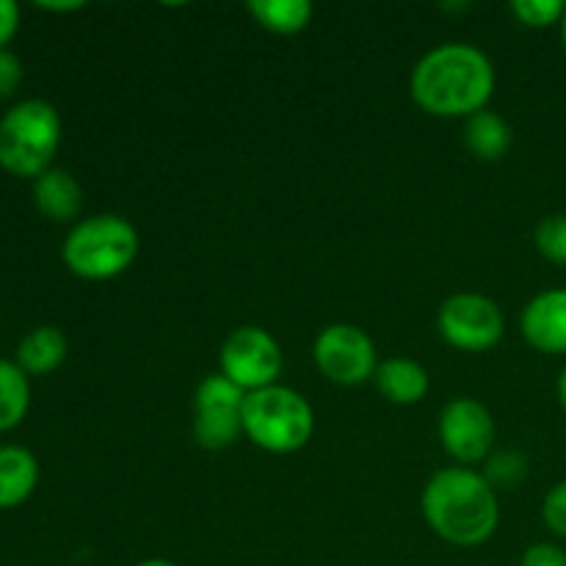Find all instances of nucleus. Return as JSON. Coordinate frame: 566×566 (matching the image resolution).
Masks as SVG:
<instances>
[{"label":"nucleus","mask_w":566,"mask_h":566,"mask_svg":"<svg viewBox=\"0 0 566 566\" xmlns=\"http://www.w3.org/2000/svg\"><path fill=\"white\" fill-rule=\"evenodd\" d=\"M247 9L258 25H263L271 33H282V36L304 31L313 20L310 0H252Z\"/></svg>","instance_id":"obj_16"},{"label":"nucleus","mask_w":566,"mask_h":566,"mask_svg":"<svg viewBox=\"0 0 566 566\" xmlns=\"http://www.w3.org/2000/svg\"><path fill=\"white\" fill-rule=\"evenodd\" d=\"M542 520L553 534L566 539V479L558 481L542 501Z\"/></svg>","instance_id":"obj_23"},{"label":"nucleus","mask_w":566,"mask_h":566,"mask_svg":"<svg viewBox=\"0 0 566 566\" xmlns=\"http://www.w3.org/2000/svg\"><path fill=\"white\" fill-rule=\"evenodd\" d=\"M221 374L243 392L276 385L282 374V348L263 326H238L219 354Z\"/></svg>","instance_id":"obj_6"},{"label":"nucleus","mask_w":566,"mask_h":566,"mask_svg":"<svg viewBox=\"0 0 566 566\" xmlns=\"http://www.w3.org/2000/svg\"><path fill=\"white\" fill-rule=\"evenodd\" d=\"M562 44H564V53H566V14H564V20H562Z\"/></svg>","instance_id":"obj_30"},{"label":"nucleus","mask_w":566,"mask_h":566,"mask_svg":"<svg viewBox=\"0 0 566 566\" xmlns=\"http://www.w3.org/2000/svg\"><path fill=\"white\" fill-rule=\"evenodd\" d=\"M520 566H566V551L551 542L531 545L520 558Z\"/></svg>","instance_id":"obj_24"},{"label":"nucleus","mask_w":566,"mask_h":566,"mask_svg":"<svg viewBox=\"0 0 566 566\" xmlns=\"http://www.w3.org/2000/svg\"><path fill=\"white\" fill-rule=\"evenodd\" d=\"M66 357V337L59 326H36L17 346V365L25 374L42 376L59 368Z\"/></svg>","instance_id":"obj_14"},{"label":"nucleus","mask_w":566,"mask_h":566,"mask_svg":"<svg viewBox=\"0 0 566 566\" xmlns=\"http://www.w3.org/2000/svg\"><path fill=\"white\" fill-rule=\"evenodd\" d=\"M525 343L542 354H566V287H551L525 304L520 315Z\"/></svg>","instance_id":"obj_10"},{"label":"nucleus","mask_w":566,"mask_h":566,"mask_svg":"<svg viewBox=\"0 0 566 566\" xmlns=\"http://www.w3.org/2000/svg\"><path fill=\"white\" fill-rule=\"evenodd\" d=\"M315 365L329 381L357 387L376 376V343L365 329L354 324H332L321 329L313 346Z\"/></svg>","instance_id":"obj_8"},{"label":"nucleus","mask_w":566,"mask_h":566,"mask_svg":"<svg viewBox=\"0 0 566 566\" xmlns=\"http://www.w3.org/2000/svg\"><path fill=\"white\" fill-rule=\"evenodd\" d=\"M39 9H48V11H77L83 9L81 0H70V3H50V0H39Z\"/></svg>","instance_id":"obj_27"},{"label":"nucleus","mask_w":566,"mask_h":566,"mask_svg":"<svg viewBox=\"0 0 566 566\" xmlns=\"http://www.w3.org/2000/svg\"><path fill=\"white\" fill-rule=\"evenodd\" d=\"M509 9H512V14L528 28L562 25L566 14L564 0H514Z\"/></svg>","instance_id":"obj_22"},{"label":"nucleus","mask_w":566,"mask_h":566,"mask_svg":"<svg viewBox=\"0 0 566 566\" xmlns=\"http://www.w3.org/2000/svg\"><path fill=\"white\" fill-rule=\"evenodd\" d=\"M61 144V116L48 99H22L0 119V166L17 177L50 169Z\"/></svg>","instance_id":"obj_5"},{"label":"nucleus","mask_w":566,"mask_h":566,"mask_svg":"<svg viewBox=\"0 0 566 566\" xmlns=\"http://www.w3.org/2000/svg\"><path fill=\"white\" fill-rule=\"evenodd\" d=\"M376 387L396 407H412L429 392V374L420 363L409 357H392L376 368Z\"/></svg>","instance_id":"obj_11"},{"label":"nucleus","mask_w":566,"mask_h":566,"mask_svg":"<svg viewBox=\"0 0 566 566\" xmlns=\"http://www.w3.org/2000/svg\"><path fill=\"white\" fill-rule=\"evenodd\" d=\"M136 566H177V564L166 562V558H149V562H142V564H136Z\"/></svg>","instance_id":"obj_29"},{"label":"nucleus","mask_w":566,"mask_h":566,"mask_svg":"<svg viewBox=\"0 0 566 566\" xmlns=\"http://www.w3.org/2000/svg\"><path fill=\"white\" fill-rule=\"evenodd\" d=\"M39 481V464L20 446H0V509H14L31 497Z\"/></svg>","instance_id":"obj_13"},{"label":"nucleus","mask_w":566,"mask_h":566,"mask_svg":"<svg viewBox=\"0 0 566 566\" xmlns=\"http://www.w3.org/2000/svg\"><path fill=\"white\" fill-rule=\"evenodd\" d=\"M528 475V459L517 451H503L490 459L486 464V475L492 490H517Z\"/></svg>","instance_id":"obj_20"},{"label":"nucleus","mask_w":566,"mask_h":566,"mask_svg":"<svg viewBox=\"0 0 566 566\" xmlns=\"http://www.w3.org/2000/svg\"><path fill=\"white\" fill-rule=\"evenodd\" d=\"M440 335L459 352H490L503 340V313L490 296L481 293H457L448 298L437 315Z\"/></svg>","instance_id":"obj_7"},{"label":"nucleus","mask_w":566,"mask_h":566,"mask_svg":"<svg viewBox=\"0 0 566 566\" xmlns=\"http://www.w3.org/2000/svg\"><path fill=\"white\" fill-rule=\"evenodd\" d=\"M241 434V412H193V440L205 451H224Z\"/></svg>","instance_id":"obj_18"},{"label":"nucleus","mask_w":566,"mask_h":566,"mask_svg":"<svg viewBox=\"0 0 566 566\" xmlns=\"http://www.w3.org/2000/svg\"><path fill=\"white\" fill-rule=\"evenodd\" d=\"M464 144L479 160L495 164L512 149V127L495 111H479L464 125Z\"/></svg>","instance_id":"obj_15"},{"label":"nucleus","mask_w":566,"mask_h":566,"mask_svg":"<svg viewBox=\"0 0 566 566\" xmlns=\"http://www.w3.org/2000/svg\"><path fill=\"white\" fill-rule=\"evenodd\" d=\"M247 392L224 374L205 376L193 392V412H241Z\"/></svg>","instance_id":"obj_19"},{"label":"nucleus","mask_w":566,"mask_h":566,"mask_svg":"<svg viewBox=\"0 0 566 566\" xmlns=\"http://www.w3.org/2000/svg\"><path fill=\"white\" fill-rule=\"evenodd\" d=\"M22 81V61L11 50H0V97H9L17 92Z\"/></svg>","instance_id":"obj_25"},{"label":"nucleus","mask_w":566,"mask_h":566,"mask_svg":"<svg viewBox=\"0 0 566 566\" xmlns=\"http://www.w3.org/2000/svg\"><path fill=\"white\" fill-rule=\"evenodd\" d=\"M28 407H31L28 374L17 363L0 359V431L20 426Z\"/></svg>","instance_id":"obj_17"},{"label":"nucleus","mask_w":566,"mask_h":566,"mask_svg":"<svg viewBox=\"0 0 566 566\" xmlns=\"http://www.w3.org/2000/svg\"><path fill=\"white\" fill-rule=\"evenodd\" d=\"M556 392H558V403H562V409L566 412V368L558 374V381H556Z\"/></svg>","instance_id":"obj_28"},{"label":"nucleus","mask_w":566,"mask_h":566,"mask_svg":"<svg viewBox=\"0 0 566 566\" xmlns=\"http://www.w3.org/2000/svg\"><path fill=\"white\" fill-rule=\"evenodd\" d=\"M412 99L431 116L470 119L486 108L495 92V66L484 50L448 42L429 50L409 77Z\"/></svg>","instance_id":"obj_1"},{"label":"nucleus","mask_w":566,"mask_h":566,"mask_svg":"<svg viewBox=\"0 0 566 566\" xmlns=\"http://www.w3.org/2000/svg\"><path fill=\"white\" fill-rule=\"evenodd\" d=\"M20 28V6L14 0H0V50L11 42Z\"/></svg>","instance_id":"obj_26"},{"label":"nucleus","mask_w":566,"mask_h":566,"mask_svg":"<svg viewBox=\"0 0 566 566\" xmlns=\"http://www.w3.org/2000/svg\"><path fill=\"white\" fill-rule=\"evenodd\" d=\"M138 254V232L127 219L99 213L81 221L66 235L61 258L72 274L83 280H114L133 265Z\"/></svg>","instance_id":"obj_4"},{"label":"nucleus","mask_w":566,"mask_h":566,"mask_svg":"<svg viewBox=\"0 0 566 566\" xmlns=\"http://www.w3.org/2000/svg\"><path fill=\"white\" fill-rule=\"evenodd\" d=\"M243 434L269 453H296L315 431L313 407L302 392L271 385L247 392L241 409Z\"/></svg>","instance_id":"obj_3"},{"label":"nucleus","mask_w":566,"mask_h":566,"mask_svg":"<svg viewBox=\"0 0 566 566\" xmlns=\"http://www.w3.org/2000/svg\"><path fill=\"white\" fill-rule=\"evenodd\" d=\"M420 506L429 528L457 547L484 545L501 523L495 490L470 468H446L431 475Z\"/></svg>","instance_id":"obj_2"},{"label":"nucleus","mask_w":566,"mask_h":566,"mask_svg":"<svg viewBox=\"0 0 566 566\" xmlns=\"http://www.w3.org/2000/svg\"><path fill=\"white\" fill-rule=\"evenodd\" d=\"M534 241L542 258L566 269V213H553L542 219Z\"/></svg>","instance_id":"obj_21"},{"label":"nucleus","mask_w":566,"mask_h":566,"mask_svg":"<svg viewBox=\"0 0 566 566\" xmlns=\"http://www.w3.org/2000/svg\"><path fill=\"white\" fill-rule=\"evenodd\" d=\"M437 431L448 457L457 459L459 464L481 462L495 446V420L490 409L475 398L448 401L440 412Z\"/></svg>","instance_id":"obj_9"},{"label":"nucleus","mask_w":566,"mask_h":566,"mask_svg":"<svg viewBox=\"0 0 566 566\" xmlns=\"http://www.w3.org/2000/svg\"><path fill=\"white\" fill-rule=\"evenodd\" d=\"M33 202L48 219L72 221L83 208V191L70 171L50 166L33 180Z\"/></svg>","instance_id":"obj_12"}]
</instances>
